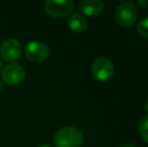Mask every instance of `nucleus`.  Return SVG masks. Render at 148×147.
Wrapping results in <instances>:
<instances>
[{
    "label": "nucleus",
    "instance_id": "nucleus-1",
    "mask_svg": "<svg viewBox=\"0 0 148 147\" xmlns=\"http://www.w3.org/2000/svg\"><path fill=\"white\" fill-rule=\"evenodd\" d=\"M84 135L80 129L73 126H64L55 134V144L57 147H82Z\"/></svg>",
    "mask_w": 148,
    "mask_h": 147
},
{
    "label": "nucleus",
    "instance_id": "nucleus-2",
    "mask_svg": "<svg viewBox=\"0 0 148 147\" xmlns=\"http://www.w3.org/2000/svg\"><path fill=\"white\" fill-rule=\"evenodd\" d=\"M137 14L138 12H137V8L134 2L124 1L116 8L115 19L119 25L128 28L136 22Z\"/></svg>",
    "mask_w": 148,
    "mask_h": 147
},
{
    "label": "nucleus",
    "instance_id": "nucleus-3",
    "mask_svg": "<svg viewBox=\"0 0 148 147\" xmlns=\"http://www.w3.org/2000/svg\"><path fill=\"white\" fill-rule=\"evenodd\" d=\"M72 0H47L45 2V10L47 15L53 18H62L68 16L74 9Z\"/></svg>",
    "mask_w": 148,
    "mask_h": 147
},
{
    "label": "nucleus",
    "instance_id": "nucleus-4",
    "mask_svg": "<svg viewBox=\"0 0 148 147\" xmlns=\"http://www.w3.org/2000/svg\"><path fill=\"white\" fill-rule=\"evenodd\" d=\"M92 75L99 82H107L114 75L113 63L107 57H98L92 65Z\"/></svg>",
    "mask_w": 148,
    "mask_h": 147
},
{
    "label": "nucleus",
    "instance_id": "nucleus-5",
    "mask_svg": "<svg viewBox=\"0 0 148 147\" xmlns=\"http://www.w3.org/2000/svg\"><path fill=\"white\" fill-rule=\"evenodd\" d=\"M26 72L22 66L18 64H9L5 66L1 72V78L4 83L10 86H16L25 79Z\"/></svg>",
    "mask_w": 148,
    "mask_h": 147
},
{
    "label": "nucleus",
    "instance_id": "nucleus-6",
    "mask_svg": "<svg viewBox=\"0 0 148 147\" xmlns=\"http://www.w3.org/2000/svg\"><path fill=\"white\" fill-rule=\"evenodd\" d=\"M49 55V47L40 41L32 40L25 46V57L33 63H41Z\"/></svg>",
    "mask_w": 148,
    "mask_h": 147
},
{
    "label": "nucleus",
    "instance_id": "nucleus-7",
    "mask_svg": "<svg viewBox=\"0 0 148 147\" xmlns=\"http://www.w3.org/2000/svg\"><path fill=\"white\" fill-rule=\"evenodd\" d=\"M21 55V44L16 38H7L0 45V57L6 62H14Z\"/></svg>",
    "mask_w": 148,
    "mask_h": 147
},
{
    "label": "nucleus",
    "instance_id": "nucleus-8",
    "mask_svg": "<svg viewBox=\"0 0 148 147\" xmlns=\"http://www.w3.org/2000/svg\"><path fill=\"white\" fill-rule=\"evenodd\" d=\"M79 9L84 15L94 17L104 10V2L101 0H84L79 5Z\"/></svg>",
    "mask_w": 148,
    "mask_h": 147
},
{
    "label": "nucleus",
    "instance_id": "nucleus-9",
    "mask_svg": "<svg viewBox=\"0 0 148 147\" xmlns=\"http://www.w3.org/2000/svg\"><path fill=\"white\" fill-rule=\"evenodd\" d=\"M68 25L74 32L81 34V32H84L87 29L88 22L83 15L79 13H74L69 17Z\"/></svg>",
    "mask_w": 148,
    "mask_h": 147
},
{
    "label": "nucleus",
    "instance_id": "nucleus-10",
    "mask_svg": "<svg viewBox=\"0 0 148 147\" xmlns=\"http://www.w3.org/2000/svg\"><path fill=\"white\" fill-rule=\"evenodd\" d=\"M139 134L141 138L144 140L146 143H148V115L144 116L139 122Z\"/></svg>",
    "mask_w": 148,
    "mask_h": 147
},
{
    "label": "nucleus",
    "instance_id": "nucleus-11",
    "mask_svg": "<svg viewBox=\"0 0 148 147\" xmlns=\"http://www.w3.org/2000/svg\"><path fill=\"white\" fill-rule=\"evenodd\" d=\"M136 29L141 36L148 37V17L143 18L137 23Z\"/></svg>",
    "mask_w": 148,
    "mask_h": 147
},
{
    "label": "nucleus",
    "instance_id": "nucleus-12",
    "mask_svg": "<svg viewBox=\"0 0 148 147\" xmlns=\"http://www.w3.org/2000/svg\"><path fill=\"white\" fill-rule=\"evenodd\" d=\"M137 4L139 6H141L142 8H147L148 7V0H138Z\"/></svg>",
    "mask_w": 148,
    "mask_h": 147
},
{
    "label": "nucleus",
    "instance_id": "nucleus-13",
    "mask_svg": "<svg viewBox=\"0 0 148 147\" xmlns=\"http://www.w3.org/2000/svg\"><path fill=\"white\" fill-rule=\"evenodd\" d=\"M120 147H137V146L132 143H125V144H123V145H121Z\"/></svg>",
    "mask_w": 148,
    "mask_h": 147
},
{
    "label": "nucleus",
    "instance_id": "nucleus-14",
    "mask_svg": "<svg viewBox=\"0 0 148 147\" xmlns=\"http://www.w3.org/2000/svg\"><path fill=\"white\" fill-rule=\"evenodd\" d=\"M145 110H146V112L148 113V100L146 101V104H145Z\"/></svg>",
    "mask_w": 148,
    "mask_h": 147
},
{
    "label": "nucleus",
    "instance_id": "nucleus-15",
    "mask_svg": "<svg viewBox=\"0 0 148 147\" xmlns=\"http://www.w3.org/2000/svg\"><path fill=\"white\" fill-rule=\"evenodd\" d=\"M38 147H51V146H49V145H47V144H42V145H39Z\"/></svg>",
    "mask_w": 148,
    "mask_h": 147
},
{
    "label": "nucleus",
    "instance_id": "nucleus-16",
    "mask_svg": "<svg viewBox=\"0 0 148 147\" xmlns=\"http://www.w3.org/2000/svg\"><path fill=\"white\" fill-rule=\"evenodd\" d=\"M2 90V83H1V81H0V91Z\"/></svg>",
    "mask_w": 148,
    "mask_h": 147
},
{
    "label": "nucleus",
    "instance_id": "nucleus-17",
    "mask_svg": "<svg viewBox=\"0 0 148 147\" xmlns=\"http://www.w3.org/2000/svg\"><path fill=\"white\" fill-rule=\"evenodd\" d=\"M0 68H1V63H0Z\"/></svg>",
    "mask_w": 148,
    "mask_h": 147
}]
</instances>
